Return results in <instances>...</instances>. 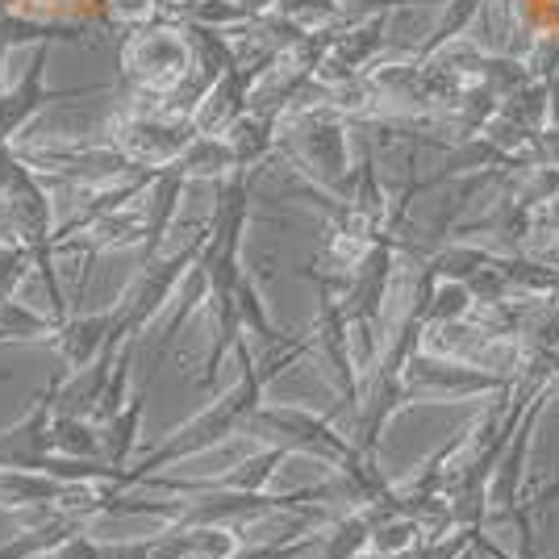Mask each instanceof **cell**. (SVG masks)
<instances>
[{"label":"cell","mask_w":559,"mask_h":559,"mask_svg":"<svg viewBox=\"0 0 559 559\" xmlns=\"http://www.w3.org/2000/svg\"><path fill=\"white\" fill-rule=\"evenodd\" d=\"M234 355L242 359L238 384H234L222 401H213L210 409H201L197 418H188L180 430H171L159 447H151L139 464L121 467L117 489H134V485H142L146 476H155L159 467H171V464H180V460H192V455H205V451L222 447L226 439H234V435H247V426H251V418H255V409L263 405V384H267V380H263L259 364L251 359L247 343H238Z\"/></svg>","instance_id":"obj_1"},{"label":"cell","mask_w":559,"mask_h":559,"mask_svg":"<svg viewBox=\"0 0 559 559\" xmlns=\"http://www.w3.org/2000/svg\"><path fill=\"white\" fill-rule=\"evenodd\" d=\"M247 435H255L263 447H280V451H297V455H313V460H322L326 467H343L350 455V447L343 435H334V426L322 418H313V414H305V409H293V405H284V409H267V405H259L251 426H247Z\"/></svg>","instance_id":"obj_2"},{"label":"cell","mask_w":559,"mask_h":559,"mask_svg":"<svg viewBox=\"0 0 559 559\" xmlns=\"http://www.w3.org/2000/svg\"><path fill=\"white\" fill-rule=\"evenodd\" d=\"M43 71H47V43H38L29 55V68H25L22 84L9 96H0V142L17 139L25 130V121L34 114H43L50 100H71V96H93L100 88H80V93H47L43 88Z\"/></svg>","instance_id":"obj_3"},{"label":"cell","mask_w":559,"mask_h":559,"mask_svg":"<svg viewBox=\"0 0 559 559\" xmlns=\"http://www.w3.org/2000/svg\"><path fill=\"white\" fill-rule=\"evenodd\" d=\"M139 59H121V71L142 80L151 93H167V88H180L185 80V43L176 38V29H151L139 34Z\"/></svg>","instance_id":"obj_4"},{"label":"cell","mask_w":559,"mask_h":559,"mask_svg":"<svg viewBox=\"0 0 559 559\" xmlns=\"http://www.w3.org/2000/svg\"><path fill=\"white\" fill-rule=\"evenodd\" d=\"M142 409H146V396H130L114 418L105 421V430H100L105 435V464H114L117 476H121V467H130V455L139 447Z\"/></svg>","instance_id":"obj_5"},{"label":"cell","mask_w":559,"mask_h":559,"mask_svg":"<svg viewBox=\"0 0 559 559\" xmlns=\"http://www.w3.org/2000/svg\"><path fill=\"white\" fill-rule=\"evenodd\" d=\"M59 330V318H47L38 309H29L22 301H4L0 305V343L9 338H22V343H34V338H55Z\"/></svg>","instance_id":"obj_6"},{"label":"cell","mask_w":559,"mask_h":559,"mask_svg":"<svg viewBox=\"0 0 559 559\" xmlns=\"http://www.w3.org/2000/svg\"><path fill=\"white\" fill-rule=\"evenodd\" d=\"M155 9H164L159 0H114L109 13H114L117 25H146L155 17Z\"/></svg>","instance_id":"obj_7"},{"label":"cell","mask_w":559,"mask_h":559,"mask_svg":"<svg viewBox=\"0 0 559 559\" xmlns=\"http://www.w3.org/2000/svg\"><path fill=\"white\" fill-rule=\"evenodd\" d=\"M155 538H134V543H100V559H151Z\"/></svg>","instance_id":"obj_8"},{"label":"cell","mask_w":559,"mask_h":559,"mask_svg":"<svg viewBox=\"0 0 559 559\" xmlns=\"http://www.w3.org/2000/svg\"><path fill=\"white\" fill-rule=\"evenodd\" d=\"M159 4H164V9H176V13H185V9H192L197 0H159Z\"/></svg>","instance_id":"obj_9"},{"label":"cell","mask_w":559,"mask_h":559,"mask_svg":"<svg viewBox=\"0 0 559 559\" xmlns=\"http://www.w3.org/2000/svg\"><path fill=\"white\" fill-rule=\"evenodd\" d=\"M460 559H476V551H472V547H467V551H464V556H460Z\"/></svg>","instance_id":"obj_10"}]
</instances>
